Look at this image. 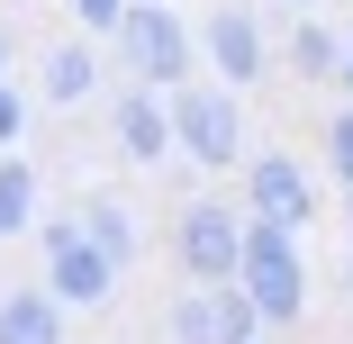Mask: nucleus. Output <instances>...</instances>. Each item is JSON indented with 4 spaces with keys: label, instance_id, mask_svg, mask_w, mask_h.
Masks as SVG:
<instances>
[{
    "label": "nucleus",
    "instance_id": "obj_1",
    "mask_svg": "<svg viewBox=\"0 0 353 344\" xmlns=\"http://www.w3.org/2000/svg\"><path fill=\"white\" fill-rule=\"evenodd\" d=\"M118 63H127V82H145V91H181V82H199V28L172 0H136L118 19Z\"/></svg>",
    "mask_w": 353,
    "mask_h": 344
},
{
    "label": "nucleus",
    "instance_id": "obj_2",
    "mask_svg": "<svg viewBox=\"0 0 353 344\" xmlns=\"http://www.w3.org/2000/svg\"><path fill=\"white\" fill-rule=\"evenodd\" d=\"M245 236H254V209H236V199H181L172 218V263L181 281H236L245 272Z\"/></svg>",
    "mask_w": 353,
    "mask_h": 344
},
{
    "label": "nucleus",
    "instance_id": "obj_3",
    "mask_svg": "<svg viewBox=\"0 0 353 344\" xmlns=\"http://www.w3.org/2000/svg\"><path fill=\"white\" fill-rule=\"evenodd\" d=\"M172 145H181V163H199V172L245 163V109H236V91H227L218 73L172 91Z\"/></svg>",
    "mask_w": 353,
    "mask_h": 344
},
{
    "label": "nucleus",
    "instance_id": "obj_4",
    "mask_svg": "<svg viewBox=\"0 0 353 344\" xmlns=\"http://www.w3.org/2000/svg\"><path fill=\"white\" fill-rule=\"evenodd\" d=\"M163 335L172 344H263V308L245 299V281H181L172 308H163Z\"/></svg>",
    "mask_w": 353,
    "mask_h": 344
},
{
    "label": "nucleus",
    "instance_id": "obj_5",
    "mask_svg": "<svg viewBox=\"0 0 353 344\" xmlns=\"http://www.w3.org/2000/svg\"><path fill=\"white\" fill-rule=\"evenodd\" d=\"M245 299L263 308V326H299V308H308V263H299V227H263L254 218V236H245Z\"/></svg>",
    "mask_w": 353,
    "mask_h": 344
},
{
    "label": "nucleus",
    "instance_id": "obj_6",
    "mask_svg": "<svg viewBox=\"0 0 353 344\" xmlns=\"http://www.w3.org/2000/svg\"><path fill=\"white\" fill-rule=\"evenodd\" d=\"M118 254L82 227V218H46V290L63 299V308H100L109 290H118Z\"/></svg>",
    "mask_w": 353,
    "mask_h": 344
},
{
    "label": "nucleus",
    "instance_id": "obj_7",
    "mask_svg": "<svg viewBox=\"0 0 353 344\" xmlns=\"http://www.w3.org/2000/svg\"><path fill=\"white\" fill-rule=\"evenodd\" d=\"M199 54H208V73H218L227 91H254L263 73H272V37H263V10H245V0H227V10H208V28H199Z\"/></svg>",
    "mask_w": 353,
    "mask_h": 344
},
{
    "label": "nucleus",
    "instance_id": "obj_8",
    "mask_svg": "<svg viewBox=\"0 0 353 344\" xmlns=\"http://www.w3.org/2000/svg\"><path fill=\"white\" fill-rule=\"evenodd\" d=\"M109 145H118V163H136V172L172 163V154H181V145H172V91L127 82V91H118V109H109Z\"/></svg>",
    "mask_w": 353,
    "mask_h": 344
},
{
    "label": "nucleus",
    "instance_id": "obj_9",
    "mask_svg": "<svg viewBox=\"0 0 353 344\" xmlns=\"http://www.w3.org/2000/svg\"><path fill=\"white\" fill-rule=\"evenodd\" d=\"M245 209L263 227H308L317 199H308V163L299 154H245Z\"/></svg>",
    "mask_w": 353,
    "mask_h": 344
},
{
    "label": "nucleus",
    "instance_id": "obj_10",
    "mask_svg": "<svg viewBox=\"0 0 353 344\" xmlns=\"http://www.w3.org/2000/svg\"><path fill=\"white\" fill-rule=\"evenodd\" d=\"M281 73H290V82H335V73H344V37L299 10V28L281 37Z\"/></svg>",
    "mask_w": 353,
    "mask_h": 344
},
{
    "label": "nucleus",
    "instance_id": "obj_11",
    "mask_svg": "<svg viewBox=\"0 0 353 344\" xmlns=\"http://www.w3.org/2000/svg\"><path fill=\"white\" fill-rule=\"evenodd\" d=\"M63 317H73V308H63L46 281L10 290V299H0V344H63Z\"/></svg>",
    "mask_w": 353,
    "mask_h": 344
},
{
    "label": "nucleus",
    "instance_id": "obj_12",
    "mask_svg": "<svg viewBox=\"0 0 353 344\" xmlns=\"http://www.w3.org/2000/svg\"><path fill=\"white\" fill-rule=\"evenodd\" d=\"M37 82H46V100H54V109H82V100L100 91V45H91V37H73V45H54Z\"/></svg>",
    "mask_w": 353,
    "mask_h": 344
},
{
    "label": "nucleus",
    "instance_id": "obj_13",
    "mask_svg": "<svg viewBox=\"0 0 353 344\" xmlns=\"http://www.w3.org/2000/svg\"><path fill=\"white\" fill-rule=\"evenodd\" d=\"M82 227H91V236H100L127 272H136V254H145V227L127 218V199H82Z\"/></svg>",
    "mask_w": 353,
    "mask_h": 344
},
{
    "label": "nucleus",
    "instance_id": "obj_14",
    "mask_svg": "<svg viewBox=\"0 0 353 344\" xmlns=\"http://www.w3.org/2000/svg\"><path fill=\"white\" fill-rule=\"evenodd\" d=\"M19 227H37V172L19 154H0V236H19Z\"/></svg>",
    "mask_w": 353,
    "mask_h": 344
},
{
    "label": "nucleus",
    "instance_id": "obj_15",
    "mask_svg": "<svg viewBox=\"0 0 353 344\" xmlns=\"http://www.w3.org/2000/svg\"><path fill=\"white\" fill-rule=\"evenodd\" d=\"M326 172H335V181L353 190V100H344V109L326 118Z\"/></svg>",
    "mask_w": 353,
    "mask_h": 344
},
{
    "label": "nucleus",
    "instance_id": "obj_16",
    "mask_svg": "<svg viewBox=\"0 0 353 344\" xmlns=\"http://www.w3.org/2000/svg\"><path fill=\"white\" fill-rule=\"evenodd\" d=\"M136 10V0H73V19L91 28V37H118V19Z\"/></svg>",
    "mask_w": 353,
    "mask_h": 344
},
{
    "label": "nucleus",
    "instance_id": "obj_17",
    "mask_svg": "<svg viewBox=\"0 0 353 344\" xmlns=\"http://www.w3.org/2000/svg\"><path fill=\"white\" fill-rule=\"evenodd\" d=\"M19 136H28V100H19L10 82H0V154H10V145H19Z\"/></svg>",
    "mask_w": 353,
    "mask_h": 344
},
{
    "label": "nucleus",
    "instance_id": "obj_18",
    "mask_svg": "<svg viewBox=\"0 0 353 344\" xmlns=\"http://www.w3.org/2000/svg\"><path fill=\"white\" fill-rule=\"evenodd\" d=\"M335 91L353 100V28H344V73H335Z\"/></svg>",
    "mask_w": 353,
    "mask_h": 344
},
{
    "label": "nucleus",
    "instance_id": "obj_19",
    "mask_svg": "<svg viewBox=\"0 0 353 344\" xmlns=\"http://www.w3.org/2000/svg\"><path fill=\"white\" fill-rule=\"evenodd\" d=\"M0 82H10V28H0Z\"/></svg>",
    "mask_w": 353,
    "mask_h": 344
},
{
    "label": "nucleus",
    "instance_id": "obj_20",
    "mask_svg": "<svg viewBox=\"0 0 353 344\" xmlns=\"http://www.w3.org/2000/svg\"><path fill=\"white\" fill-rule=\"evenodd\" d=\"M344 245H353V190H344Z\"/></svg>",
    "mask_w": 353,
    "mask_h": 344
},
{
    "label": "nucleus",
    "instance_id": "obj_21",
    "mask_svg": "<svg viewBox=\"0 0 353 344\" xmlns=\"http://www.w3.org/2000/svg\"><path fill=\"white\" fill-rule=\"evenodd\" d=\"M344 299H353V245H344Z\"/></svg>",
    "mask_w": 353,
    "mask_h": 344
},
{
    "label": "nucleus",
    "instance_id": "obj_22",
    "mask_svg": "<svg viewBox=\"0 0 353 344\" xmlns=\"http://www.w3.org/2000/svg\"><path fill=\"white\" fill-rule=\"evenodd\" d=\"M290 10H317V0H290Z\"/></svg>",
    "mask_w": 353,
    "mask_h": 344
}]
</instances>
